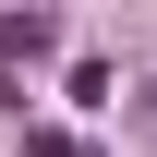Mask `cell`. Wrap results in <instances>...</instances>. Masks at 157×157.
Wrapping results in <instances>:
<instances>
[{
    "label": "cell",
    "mask_w": 157,
    "mask_h": 157,
    "mask_svg": "<svg viewBox=\"0 0 157 157\" xmlns=\"http://www.w3.org/2000/svg\"><path fill=\"white\" fill-rule=\"evenodd\" d=\"M48 48H60L48 12H0V60H48Z\"/></svg>",
    "instance_id": "1"
},
{
    "label": "cell",
    "mask_w": 157,
    "mask_h": 157,
    "mask_svg": "<svg viewBox=\"0 0 157 157\" xmlns=\"http://www.w3.org/2000/svg\"><path fill=\"white\" fill-rule=\"evenodd\" d=\"M24 157H97L85 133H24Z\"/></svg>",
    "instance_id": "2"
}]
</instances>
